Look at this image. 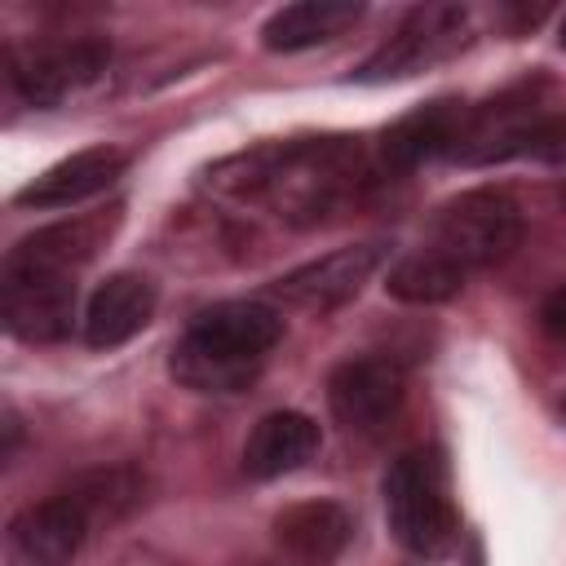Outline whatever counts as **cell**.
Instances as JSON below:
<instances>
[{
    "label": "cell",
    "instance_id": "10",
    "mask_svg": "<svg viewBox=\"0 0 566 566\" xmlns=\"http://www.w3.org/2000/svg\"><path fill=\"white\" fill-rule=\"evenodd\" d=\"M380 261H385V243H349V248H336V252L283 274L274 283V296L292 310L332 314L363 292V283L380 270Z\"/></svg>",
    "mask_w": 566,
    "mask_h": 566
},
{
    "label": "cell",
    "instance_id": "20",
    "mask_svg": "<svg viewBox=\"0 0 566 566\" xmlns=\"http://www.w3.org/2000/svg\"><path fill=\"white\" fill-rule=\"evenodd\" d=\"M557 40H562V49H566V18H562V27H557Z\"/></svg>",
    "mask_w": 566,
    "mask_h": 566
},
{
    "label": "cell",
    "instance_id": "23",
    "mask_svg": "<svg viewBox=\"0 0 566 566\" xmlns=\"http://www.w3.org/2000/svg\"><path fill=\"white\" fill-rule=\"evenodd\" d=\"M562 199H566V190H562Z\"/></svg>",
    "mask_w": 566,
    "mask_h": 566
},
{
    "label": "cell",
    "instance_id": "7",
    "mask_svg": "<svg viewBox=\"0 0 566 566\" xmlns=\"http://www.w3.org/2000/svg\"><path fill=\"white\" fill-rule=\"evenodd\" d=\"M0 318L27 345H53L75 323V274L4 252L0 261Z\"/></svg>",
    "mask_w": 566,
    "mask_h": 566
},
{
    "label": "cell",
    "instance_id": "11",
    "mask_svg": "<svg viewBox=\"0 0 566 566\" xmlns=\"http://www.w3.org/2000/svg\"><path fill=\"white\" fill-rule=\"evenodd\" d=\"M402 402V367L389 358H345L327 376V407L354 433H376Z\"/></svg>",
    "mask_w": 566,
    "mask_h": 566
},
{
    "label": "cell",
    "instance_id": "13",
    "mask_svg": "<svg viewBox=\"0 0 566 566\" xmlns=\"http://www.w3.org/2000/svg\"><path fill=\"white\" fill-rule=\"evenodd\" d=\"M464 102L460 97H433L407 115H398L380 133V168L385 172H411L433 155H451L455 133L464 124Z\"/></svg>",
    "mask_w": 566,
    "mask_h": 566
},
{
    "label": "cell",
    "instance_id": "16",
    "mask_svg": "<svg viewBox=\"0 0 566 566\" xmlns=\"http://www.w3.org/2000/svg\"><path fill=\"white\" fill-rule=\"evenodd\" d=\"M318 442H323V433L305 411H287V407L270 411L252 424V433L243 442V473L256 482L283 478V473L301 469L318 451Z\"/></svg>",
    "mask_w": 566,
    "mask_h": 566
},
{
    "label": "cell",
    "instance_id": "12",
    "mask_svg": "<svg viewBox=\"0 0 566 566\" xmlns=\"http://www.w3.org/2000/svg\"><path fill=\"white\" fill-rule=\"evenodd\" d=\"M128 168V150L119 146H84L66 159H57L53 168H44L40 177H31L13 203L18 208H75L93 195H102L106 186H115Z\"/></svg>",
    "mask_w": 566,
    "mask_h": 566
},
{
    "label": "cell",
    "instance_id": "4",
    "mask_svg": "<svg viewBox=\"0 0 566 566\" xmlns=\"http://www.w3.org/2000/svg\"><path fill=\"white\" fill-rule=\"evenodd\" d=\"M385 522H389L394 539L420 562H438L451 553L460 522H455V504L447 495V464L438 451L416 447L389 464Z\"/></svg>",
    "mask_w": 566,
    "mask_h": 566
},
{
    "label": "cell",
    "instance_id": "1",
    "mask_svg": "<svg viewBox=\"0 0 566 566\" xmlns=\"http://www.w3.org/2000/svg\"><path fill=\"white\" fill-rule=\"evenodd\" d=\"M358 168L363 159L349 137H301L221 164L217 186L230 195L265 199L287 221H314L358 186Z\"/></svg>",
    "mask_w": 566,
    "mask_h": 566
},
{
    "label": "cell",
    "instance_id": "17",
    "mask_svg": "<svg viewBox=\"0 0 566 566\" xmlns=\"http://www.w3.org/2000/svg\"><path fill=\"white\" fill-rule=\"evenodd\" d=\"M358 18H363V4H354V0H296L265 18L261 44L270 53H301V49L345 35Z\"/></svg>",
    "mask_w": 566,
    "mask_h": 566
},
{
    "label": "cell",
    "instance_id": "5",
    "mask_svg": "<svg viewBox=\"0 0 566 566\" xmlns=\"http://www.w3.org/2000/svg\"><path fill=\"white\" fill-rule=\"evenodd\" d=\"M473 35L469 9L451 4V0H429L407 9V18L354 66L358 84H394V80H411L420 71L442 66L447 57H455Z\"/></svg>",
    "mask_w": 566,
    "mask_h": 566
},
{
    "label": "cell",
    "instance_id": "22",
    "mask_svg": "<svg viewBox=\"0 0 566 566\" xmlns=\"http://www.w3.org/2000/svg\"><path fill=\"white\" fill-rule=\"evenodd\" d=\"M562 416H566V398H562Z\"/></svg>",
    "mask_w": 566,
    "mask_h": 566
},
{
    "label": "cell",
    "instance_id": "8",
    "mask_svg": "<svg viewBox=\"0 0 566 566\" xmlns=\"http://www.w3.org/2000/svg\"><path fill=\"white\" fill-rule=\"evenodd\" d=\"M93 526H97L93 509L71 486H62L9 517L4 562L9 566H71Z\"/></svg>",
    "mask_w": 566,
    "mask_h": 566
},
{
    "label": "cell",
    "instance_id": "19",
    "mask_svg": "<svg viewBox=\"0 0 566 566\" xmlns=\"http://www.w3.org/2000/svg\"><path fill=\"white\" fill-rule=\"evenodd\" d=\"M539 327L553 336V340H566V283H557L544 305H539Z\"/></svg>",
    "mask_w": 566,
    "mask_h": 566
},
{
    "label": "cell",
    "instance_id": "9",
    "mask_svg": "<svg viewBox=\"0 0 566 566\" xmlns=\"http://www.w3.org/2000/svg\"><path fill=\"white\" fill-rule=\"evenodd\" d=\"M111 62L106 40H62L44 49H13L9 53V84L35 111L62 106L80 88H88Z\"/></svg>",
    "mask_w": 566,
    "mask_h": 566
},
{
    "label": "cell",
    "instance_id": "15",
    "mask_svg": "<svg viewBox=\"0 0 566 566\" xmlns=\"http://www.w3.org/2000/svg\"><path fill=\"white\" fill-rule=\"evenodd\" d=\"M349 513L336 500H301L274 517V548L287 566H332L349 544Z\"/></svg>",
    "mask_w": 566,
    "mask_h": 566
},
{
    "label": "cell",
    "instance_id": "2",
    "mask_svg": "<svg viewBox=\"0 0 566 566\" xmlns=\"http://www.w3.org/2000/svg\"><path fill=\"white\" fill-rule=\"evenodd\" d=\"M283 336V314L265 301H217L199 310L168 349V371L195 394H239L256 380Z\"/></svg>",
    "mask_w": 566,
    "mask_h": 566
},
{
    "label": "cell",
    "instance_id": "6",
    "mask_svg": "<svg viewBox=\"0 0 566 566\" xmlns=\"http://www.w3.org/2000/svg\"><path fill=\"white\" fill-rule=\"evenodd\" d=\"M557 106L562 102H557V93L544 75L522 80V84L495 93L491 102L464 111V124H460L455 146H451L447 159L464 164V168H491V164H504V159H522L531 133Z\"/></svg>",
    "mask_w": 566,
    "mask_h": 566
},
{
    "label": "cell",
    "instance_id": "18",
    "mask_svg": "<svg viewBox=\"0 0 566 566\" xmlns=\"http://www.w3.org/2000/svg\"><path fill=\"white\" fill-rule=\"evenodd\" d=\"M460 287H464V279L447 261H438L429 248H411L385 274V292L407 305H438V301H451Z\"/></svg>",
    "mask_w": 566,
    "mask_h": 566
},
{
    "label": "cell",
    "instance_id": "21",
    "mask_svg": "<svg viewBox=\"0 0 566 566\" xmlns=\"http://www.w3.org/2000/svg\"><path fill=\"white\" fill-rule=\"evenodd\" d=\"M252 566H287V562H283V557H279V562H252Z\"/></svg>",
    "mask_w": 566,
    "mask_h": 566
},
{
    "label": "cell",
    "instance_id": "14",
    "mask_svg": "<svg viewBox=\"0 0 566 566\" xmlns=\"http://www.w3.org/2000/svg\"><path fill=\"white\" fill-rule=\"evenodd\" d=\"M155 283L146 274H111L106 283H97V292L88 296L84 305V318H80V332L93 349H115L124 340H133L150 318H155Z\"/></svg>",
    "mask_w": 566,
    "mask_h": 566
},
{
    "label": "cell",
    "instance_id": "3",
    "mask_svg": "<svg viewBox=\"0 0 566 566\" xmlns=\"http://www.w3.org/2000/svg\"><path fill=\"white\" fill-rule=\"evenodd\" d=\"M522 243V208L500 186H478L442 203L429 221V234L420 248H429L438 261H447L460 279L500 265Z\"/></svg>",
    "mask_w": 566,
    "mask_h": 566
}]
</instances>
